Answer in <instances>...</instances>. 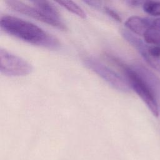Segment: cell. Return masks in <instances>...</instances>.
Returning <instances> with one entry per match:
<instances>
[{
    "instance_id": "cell-1",
    "label": "cell",
    "mask_w": 160,
    "mask_h": 160,
    "mask_svg": "<svg viewBox=\"0 0 160 160\" xmlns=\"http://www.w3.org/2000/svg\"><path fill=\"white\" fill-rule=\"evenodd\" d=\"M0 26L7 34L29 44L49 49H57L61 45L56 37L41 28L15 16H1Z\"/></svg>"
},
{
    "instance_id": "cell-10",
    "label": "cell",
    "mask_w": 160,
    "mask_h": 160,
    "mask_svg": "<svg viewBox=\"0 0 160 160\" xmlns=\"http://www.w3.org/2000/svg\"><path fill=\"white\" fill-rule=\"evenodd\" d=\"M148 52L150 57L159 59L160 58V45L149 47Z\"/></svg>"
},
{
    "instance_id": "cell-11",
    "label": "cell",
    "mask_w": 160,
    "mask_h": 160,
    "mask_svg": "<svg viewBox=\"0 0 160 160\" xmlns=\"http://www.w3.org/2000/svg\"><path fill=\"white\" fill-rule=\"evenodd\" d=\"M104 10L106 11V13L108 14H109L111 17H112L114 19H115L119 22L121 21V18L120 16L111 8H109L108 7H104Z\"/></svg>"
},
{
    "instance_id": "cell-6",
    "label": "cell",
    "mask_w": 160,
    "mask_h": 160,
    "mask_svg": "<svg viewBox=\"0 0 160 160\" xmlns=\"http://www.w3.org/2000/svg\"><path fill=\"white\" fill-rule=\"evenodd\" d=\"M152 21L148 18L132 16L127 19L125 26L134 34L143 36L151 26Z\"/></svg>"
},
{
    "instance_id": "cell-13",
    "label": "cell",
    "mask_w": 160,
    "mask_h": 160,
    "mask_svg": "<svg viewBox=\"0 0 160 160\" xmlns=\"http://www.w3.org/2000/svg\"><path fill=\"white\" fill-rule=\"evenodd\" d=\"M159 108H160V107H159Z\"/></svg>"
},
{
    "instance_id": "cell-3",
    "label": "cell",
    "mask_w": 160,
    "mask_h": 160,
    "mask_svg": "<svg viewBox=\"0 0 160 160\" xmlns=\"http://www.w3.org/2000/svg\"><path fill=\"white\" fill-rule=\"evenodd\" d=\"M85 66L94 72L111 86L121 92H129L131 86L125 78L112 70L99 59L92 56H88L84 59Z\"/></svg>"
},
{
    "instance_id": "cell-8",
    "label": "cell",
    "mask_w": 160,
    "mask_h": 160,
    "mask_svg": "<svg viewBox=\"0 0 160 160\" xmlns=\"http://www.w3.org/2000/svg\"><path fill=\"white\" fill-rule=\"evenodd\" d=\"M56 2L61 6L68 9L69 11H71V12L78 16L79 17L82 19L86 18V12L80 6H79L75 2L71 1H58Z\"/></svg>"
},
{
    "instance_id": "cell-5",
    "label": "cell",
    "mask_w": 160,
    "mask_h": 160,
    "mask_svg": "<svg viewBox=\"0 0 160 160\" xmlns=\"http://www.w3.org/2000/svg\"><path fill=\"white\" fill-rule=\"evenodd\" d=\"M32 71L31 64L5 49H0V71L8 76H23Z\"/></svg>"
},
{
    "instance_id": "cell-4",
    "label": "cell",
    "mask_w": 160,
    "mask_h": 160,
    "mask_svg": "<svg viewBox=\"0 0 160 160\" xmlns=\"http://www.w3.org/2000/svg\"><path fill=\"white\" fill-rule=\"evenodd\" d=\"M8 6L14 11L31 17L38 21L51 25L62 30L66 29L64 21H60L52 17L44 7L35 1H32L34 6L25 4L19 1H6Z\"/></svg>"
},
{
    "instance_id": "cell-12",
    "label": "cell",
    "mask_w": 160,
    "mask_h": 160,
    "mask_svg": "<svg viewBox=\"0 0 160 160\" xmlns=\"http://www.w3.org/2000/svg\"><path fill=\"white\" fill-rule=\"evenodd\" d=\"M144 2L141 1H128V3L132 6H139L140 5L142 6Z\"/></svg>"
},
{
    "instance_id": "cell-9",
    "label": "cell",
    "mask_w": 160,
    "mask_h": 160,
    "mask_svg": "<svg viewBox=\"0 0 160 160\" xmlns=\"http://www.w3.org/2000/svg\"><path fill=\"white\" fill-rule=\"evenodd\" d=\"M142 8L147 14L154 16H160V1H147L142 4Z\"/></svg>"
},
{
    "instance_id": "cell-2",
    "label": "cell",
    "mask_w": 160,
    "mask_h": 160,
    "mask_svg": "<svg viewBox=\"0 0 160 160\" xmlns=\"http://www.w3.org/2000/svg\"><path fill=\"white\" fill-rule=\"evenodd\" d=\"M122 68L131 88L144 101L151 113L156 117L159 116V111L158 102L155 98V93L151 88L145 82L139 74L133 67L128 66L120 62L119 60L114 59Z\"/></svg>"
},
{
    "instance_id": "cell-7",
    "label": "cell",
    "mask_w": 160,
    "mask_h": 160,
    "mask_svg": "<svg viewBox=\"0 0 160 160\" xmlns=\"http://www.w3.org/2000/svg\"><path fill=\"white\" fill-rule=\"evenodd\" d=\"M144 41L154 46L160 45V18L152 21L149 28L143 36Z\"/></svg>"
}]
</instances>
